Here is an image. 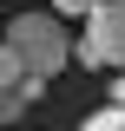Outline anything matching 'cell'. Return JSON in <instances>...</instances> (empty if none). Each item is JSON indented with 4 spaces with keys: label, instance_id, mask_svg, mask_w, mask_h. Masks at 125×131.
Instances as JSON below:
<instances>
[{
    "label": "cell",
    "instance_id": "6da1fadb",
    "mask_svg": "<svg viewBox=\"0 0 125 131\" xmlns=\"http://www.w3.org/2000/svg\"><path fill=\"white\" fill-rule=\"evenodd\" d=\"M7 46H13L40 79H53V72H66V66L79 59V39L66 33L59 13H13L7 20Z\"/></svg>",
    "mask_w": 125,
    "mask_h": 131
},
{
    "label": "cell",
    "instance_id": "277c9868",
    "mask_svg": "<svg viewBox=\"0 0 125 131\" xmlns=\"http://www.w3.org/2000/svg\"><path fill=\"white\" fill-rule=\"evenodd\" d=\"M79 131H125V105H112V112H92Z\"/></svg>",
    "mask_w": 125,
    "mask_h": 131
},
{
    "label": "cell",
    "instance_id": "3957f363",
    "mask_svg": "<svg viewBox=\"0 0 125 131\" xmlns=\"http://www.w3.org/2000/svg\"><path fill=\"white\" fill-rule=\"evenodd\" d=\"M0 92H13V98H26V105H33L40 92H46V79H40V72H33V66L20 59V52L7 46V39H0Z\"/></svg>",
    "mask_w": 125,
    "mask_h": 131
},
{
    "label": "cell",
    "instance_id": "8992f818",
    "mask_svg": "<svg viewBox=\"0 0 125 131\" xmlns=\"http://www.w3.org/2000/svg\"><path fill=\"white\" fill-rule=\"evenodd\" d=\"M119 105H125V72H119Z\"/></svg>",
    "mask_w": 125,
    "mask_h": 131
},
{
    "label": "cell",
    "instance_id": "5b68a950",
    "mask_svg": "<svg viewBox=\"0 0 125 131\" xmlns=\"http://www.w3.org/2000/svg\"><path fill=\"white\" fill-rule=\"evenodd\" d=\"M92 7H99V0H53V13H79V20L92 13Z\"/></svg>",
    "mask_w": 125,
    "mask_h": 131
},
{
    "label": "cell",
    "instance_id": "7a4b0ae2",
    "mask_svg": "<svg viewBox=\"0 0 125 131\" xmlns=\"http://www.w3.org/2000/svg\"><path fill=\"white\" fill-rule=\"evenodd\" d=\"M79 66L99 72V66H119L125 72V0H99L86 13V33H79Z\"/></svg>",
    "mask_w": 125,
    "mask_h": 131
}]
</instances>
